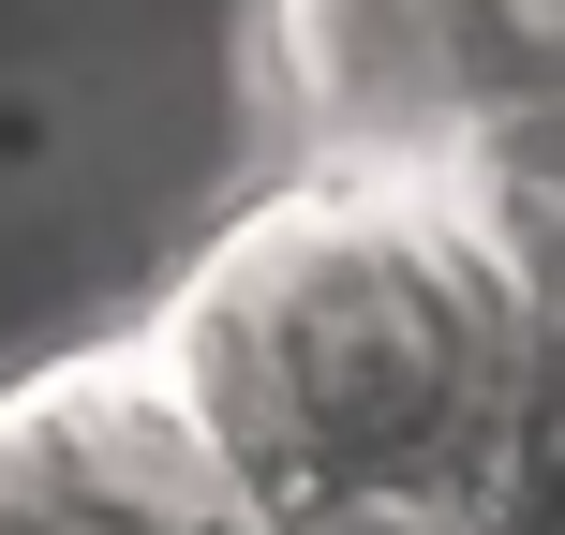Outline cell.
Instances as JSON below:
<instances>
[{"label": "cell", "mask_w": 565, "mask_h": 535, "mask_svg": "<svg viewBox=\"0 0 565 535\" xmlns=\"http://www.w3.org/2000/svg\"><path fill=\"white\" fill-rule=\"evenodd\" d=\"M268 89L298 119V164L372 179H447L507 105H536L491 0H268Z\"/></svg>", "instance_id": "obj_3"}, {"label": "cell", "mask_w": 565, "mask_h": 535, "mask_svg": "<svg viewBox=\"0 0 565 535\" xmlns=\"http://www.w3.org/2000/svg\"><path fill=\"white\" fill-rule=\"evenodd\" d=\"M0 535H282L149 328L0 387Z\"/></svg>", "instance_id": "obj_2"}, {"label": "cell", "mask_w": 565, "mask_h": 535, "mask_svg": "<svg viewBox=\"0 0 565 535\" xmlns=\"http://www.w3.org/2000/svg\"><path fill=\"white\" fill-rule=\"evenodd\" d=\"M312 535H477V506H342V521H312Z\"/></svg>", "instance_id": "obj_4"}, {"label": "cell", "mask_w": 565, "mask_h": 535, "mask_svg": "<svg viewBox=\"0 0 565 535\" xmlns=\"http://www.w3.org/2000/svg\"><path fill=\"white\" fill-rule=\"evenodd\" d=\"M238 491L312 535L342 506H491L536 387V312L447 179L298 164L149 312Z\"/></svg>", "instance_id": "obj_1"}]
</instances>
